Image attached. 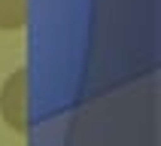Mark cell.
Listing matches in <instances>:
<instances>
[{
    "mask_svg": "<svg viewBox=\"0 0 161 146\" xmlns=\"http://www.w3.org/2000/svg\"><path fill=\"white\" fill-rule=\"evenodd\" d=\"M0 116L9 131H27V70L15 67L0 85Z\"/></svg>",
    "mask_w": 161,
    "mask_h": 146,
    "instance_id": "1",
    "label": "cell"
},
{
    "mask_svg": "<svg viewBox=\"0 0 161 146\" xmlns=\"http://www.w3.org/2000/svg\"><path fill=\"white\" fill-rule=\"evenodd\" d=\"M27 21V0H0V31H21Z\"/></svg>",
    "mask_w": 161,
    "mask_h": 146,
    "instance_id": "2",
    "label": "cell"
}]
</instances>
